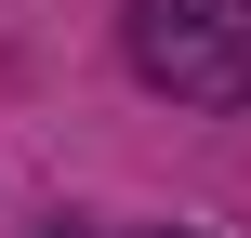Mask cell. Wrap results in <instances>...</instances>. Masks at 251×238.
<instances>
[{"mask_svg":"<svg viewBox=\"0 0 251 238\" xmlns=\"http://www.w3.org/2000/svg\"><path fill=\"white\" fill-rule=\"evenodd\" d=\"M132 79L172 106H251V0H132Z\"/></svg>","mask_w":251,"mask_h":238,"instance_id":"6da1fadb","label":"cell"}]
</instances>
